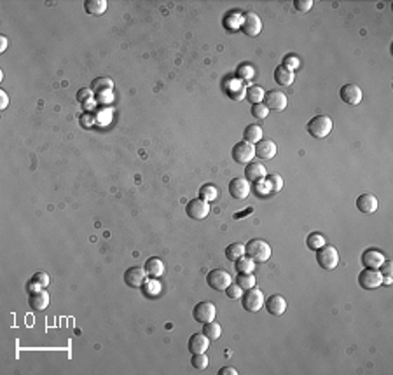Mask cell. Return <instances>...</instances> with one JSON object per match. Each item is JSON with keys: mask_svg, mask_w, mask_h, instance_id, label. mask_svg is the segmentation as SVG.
<instances>
[{"mask_svg": "<svg viewBox=\"0 0 393 375\" xmlns=\"http://www.w3.org/2000/svg\"><path fill=\"white\" fill-rule=\"evenodd\" d=\"M294 7H295V11H299V12H308L313 7V2H311V0H295Z\"/></svg>", "mask_w": 393, "mask_h": 375, "instance_id": "7bdbcfd3", "label": "cell"}, {"mask_svg": "<svg viewBox=\"0 0 393 375\" xmlns=\"http://www.w3.org/2000/svg\"><path fill=\"white\" fill-rule=\"evenodd\" d=\"M219 375H238V370H234L232 367H224L219 370Z\"/></svg>", "mask_w": 393, "mask_h": 375, "instance_id": "c3c4849f", "label": "cell"}, {"mask_svg": "<svg viewBox=\"0 0 393 375\" xmlns=\"http://www.w3.org/2000/svg\"><path fill=\"white\" fill-rule=\"evenodd\" d=\"M255 190L259 195H266L267 192H271V187H269V184H267L266 180H260L255 184Z\"/></svg>", "mask_w": 393, "mask_h": 375, "instance_id": "f6af8a7d", "label": "cell"}, {"mask_svg": "<svg viewBox=\"0 0 393 375\" xmlns=\"http://www.w3.org/2000/svg\"><path fill=\"white\" fill-rule=\"evenodd\" d=\"M241 31L248 37H257L262 31V21L255 12H247L243 14V21H241Z\"/></svg>", "mask_w": 393, "mask_h": 375, "instance_id": "9c48e42d", "label": "cell"}, {"mask_svg": "<svg viewBox=\"0 0 393 375\" xmlns=\"http://www.w3.org/2000/svg\"><path fill=\"white\" fill-rule=\"evenodd\" d=\"M245 255L255 264H264L271 258V246L262 239H252L245 246Z\"/></svg>", "mask_w": 393, "mask_h": 375, "instance_id": "6da1fadb", "label": "cell"}, {"mask_svg": "<svg viewBox=\"0 0 393 375\" xmlns=\"http://www.w3.org/2000/svg\"><path fill=\"white\" fill-rule=\"evenodd\" d=\"M28 304L33 311H44V309L49 305V293L46 290H40L37 293H30V298H28Z\"/></svg>", "mask_w": 393, "mask_h": 375, "instance_id": "7402d4cb", "label": "cell"}, {"mask_svg": "<svg viewBox=\"0 0 393 375\" xmlns=\"http://www.w3.org/2000/svg\"><path fill=\"white\" fill-rule=\"evenodd\" d=\"M236 270H238V274H252L253 272V269H255V262L252 260V258H248L247 255L245 257H241L240 260H236Z\"/></svg>", "mask_w": 393, "mask_h": 375, "instance_id": "4dcf8cb0", "label": "cell"}, {"mask_svg": "<svg viewBox=\"0 0 393 375\" xmlns=\"http://www.w3.org/2000/svg\"><path fill=\"white\" fill-rule=\"evenodd\" d=\"M112 89H114V82H112V79H109V77L94 79L93 82H91V91L96 94L105 93V91H112Z\"/></svg>", "mask_w": 393, "mask_h": 375, "instance_id": "484cf974", "label": "cell"}, {"mask_svg": "<svg viewBox=\"0 0 393 375\" xmlns=\"http://www.w3.org/2000/svg\"><path fill=\"white\" fill-rule=\"evenodd\" d=\"M255 156L257 157H260V159H264V161H269V159H273V157L276 156V143L273 140H260V141H257L255 143Z\"/></svg>", "mask_w": 393, "mask_h": 375, "instance_id": "ffe728a7", "label": "cell"}, {"mask_svg": "<svg viewBox=\"0 0 393 375\" xmlns=\"http://www.w3.org/2000/svg\"><path fill=\"white\" fill-rule=\"evenodd\" d=\"M267 171L260 162H255V161H252L248 162L247 168H245V178H247L250 184H257L260 180H266Z\"/></svg>", "mask_w": 393, "mask_h": 375, "instance_id": "e0dca14e", "label": "cell"}, {"mask_svg": "<svg viewBox=\"0 0 393 375\" xmlns=\"http://www.w3.org/2000/svg\"><path fill=\"white\" fill-rule=\"evenodd\" d=\"M250 182L247 180V178H232L231 182H229V194L234 197V199L238 201H243L247 199L248 195H250Z\"/></svg>", "mask_w": 393, "mask_h": 375, "instance_id": "8fae6325", "label": "cell"}, {"mask_svg": "<svg viewBox=\"0 0 393 375\" xmlns=\"http://www.w3.org/2000/svg\"><path fill=\"white\" fill-rule=\"evenodd\" d=\"M294 72L287 70V68L283 67V65H278V67L275 68V80L276 84H280V86L287 87V86H292L294 84Z\"/></svg>", "mask_w": 393, "mask_h": 375, "instance_id": "603a6c76", "label": "cell"}, {"mask_svg": "<svg viewBox=\"0 0 393 375\" xmlns=\"http://www.w3.org/2000/svg\"><path fill=\"white\" fill-rule=\"evenodd\" d=\"M316 262L322 269L325 270H334L339 264V253L334 246L325 244L320 250H316Z\"/></svg>", "mask_w": 393, "mask_h": 375, "instance_id": "277c9868", "label": "cell"}, {"mask_svg": "<svg viewBox=\"0 0 393 375\" xmlns=\"http://www.w3.org/2000/svg\"><path fill=\"white\" fill-rule=\"evenodd\" d=\"M185 213H187L189 218H193V220H204L210 215V203H206V201L196 197V199L189 201L187 203V206H185Z\"/></svg>", "mask_w": 393, "mask_h": 375, "instance_id": "ba28073f", "label": "cell"}, {"mask_svg": "<svg viewBox=\"0 0 393 375\" xmlns=\"http://www.w3.org/2000/svg\"><path fill=\"white\" fill-rule=\"evenodd\" d=\"M231 156L232 161H236L238 164H248L253 161V156H255V149H253V145L247 143V141H240V143H236L231 150Z\"/></svg>", "mask_w": 393, "mask_h": 375, "instance_id": "8992f818", "label": "cell"}, {"mask_svg": "<svg viewBox=\"0 0 393 375\" xmlns=\"http://www.w3.org/2000/svg\"><path fill=\"white\" fill-rule=\"evenodd\" d=\"M238 285L241 286V290L255 288V276L253 274H238Z\"/></svg>", "mask_w": 393, "mask_h": 375, "instance_id": "d590c367", "label": "cell"}, {"mask_svg": "<svg viewBox=\"0 0 393 375\" xmlns=\"http://www.w3.org/2000/svg\"><path fill=\"white\" fill-rule=\"evenodd\" d=\"M5 49H7V39H5V35L0 37V51L4 53Z\"/></svg>", "mask_w": 393, "mask_h": 375, "instance_id": "f907efd6", "label": "cell"}, {"mask_svg": "<svg viewBox=\"0 0 393 375\" xmlns=\"http://www.w3.org/2000/svg\"><path fill=\"white\" fill-rule=\"evenodd\" d=\"M267 313L273 314V316H281L287 311V300L281 297V295H271L267 297V300H264Z\"/></svg>", "mask_w": 393, "mask_h": 375, "instance_id": "d6986e66", "label": "cell"}, {"mask_svg": "<svg viewBox=\"0 0 393 375\" xmlns=\"http://www.w3.org/2000/svg\"><path fill=\"white\" fill-rule=\"evenodd\" d=\"M339 96H341V100L346 105L355 107V105H360L364 93H362V89L357 84H346V86H342L341 91H339Z\"/></svg>", "mask_w": 393, "mask_h": 375, "instance_id": "7c38bea8", "label": "cell"}, {"mask_svg": "<svg viewBox=\"0 0 393 375\" xmlns=\"http://www.w3.org/2000/svg\"><path fill=\"white\" fill-rule=\"evenodd\" d=\"M325 244H327L325 238H323L320 232H311V234L306 238V246L309 248V250H313V251L320 250V248L325 246Z\"/></svg>", "mask_w": 393, "mask_h": 375, "instance_id": "f546056e", "label": "cell"}, {"mask_svg": "<svg viewBox=\"0 0 393 375\" xmlns=\"http://www.w3.org/2000/svg\"><path fill=\"white\" fill-rule=\"evenodd\" d=\"M110 93H112V91H105V93H100V94H98V100H100V102H102V103H109L110 100H112Z\"/></svg>", "mask_w": 393, "mask_h": 375, "instance_id": "681fc988", "label": "cell"}, {"mask_svg": "<svg viewBox=\"0 0 393 375\" xmlns=\"http://www.w3.org/2000/svg\"><path fill=\"white\" fill-rule=\"evenodd\" d=\"M143 269H145L147 276L149 278H159V276H163L165 274V264H163L161 258L157 257H150L147 258L145 266H143Z\"/></svg>", "mask_w": 393, "mask_h": 375, "instance_id": "44dd1931", "label": "cell"}, {"mask_svg": "<svg viewBox=\"0 0 393 375\" xmlns=\"http://www.w3.org/2000/svg\"><path fill=\"white\" fill-rule=\"evenodd\" d=\"M357 208L360 213H365V215H370V213H376L377 208H379V201L374 194H362L357 197Z\"/></svg>", "mask_w": 393, "mask_h": 375, "instance_id": "2e32d148", "label": "cell"}, {"mask_svg": "<svg viewBox=\"0 0 393 375\" xmlns=\"http://www.w3.org/2000/svg\"><path fill=\"white\" fill-rule=\"evenodd\" d=\"M141 290H143V295L150 298V297H156V295L161 293V285L156 281V278H150L149 281L145 279V283L141 285Z\"/></svg>", "mask_w": 393, "mask_h": 375, "instance_id": "d6a6232c", "label": "cell"}, {"mask_svg": "<svg viewBox=\"0 0 393 375\" xmlns=\"http://www.w3.org/2000/svg\"><path fill=\"white\" fill-rule=\"evenodd\" d=\"M264 105L267 107V110L281 112L287 108V96L281 91H267L264 96Z\"/></svg>", "mask_w": 393, "mask_h": 375, "instance_id": "4fadbf2b", "label": "cell"}, {"mask_svg": "<svg viewBox=\"0 0 393 375\" xmlns=\"http://www.w3.org/2000/svg\"><path fill=\"white\" fill-rule=\"evenodd\" d=\"M189 352L191 354H201V352H206V349L210 348V339L204 333H193L191 339H189Z\"/></svg>", "mask_w": 393, "mask_h": 375, "instance_id": "ac0fdd59", "label": "cell"}, {"mask_svg": "<svg viewBox=\"0 0 393 375\" xmlns=\"http://www.w3.org/2000/svg\"><path fill=\"white\" fill-rule=\"evenodd\" d=\"M386 260L385 253L379 250H374L369 248L362 253V264H364V269H379L383 266V262Z\"/></svg>", "mask_w": 393, "mask_h": 375, "instance_id": "5bb4252c", "label": "cell"}, {"mask_svg": "<svg viewBox=\"0 0 393 375\" xmlns=\"http://www.w3.org/2000/svg\"><path fill=\"white\" fill-rule=\"evenodd\" d=\"M31 279H33L37 285H40L42 290H46L47 286H49V276H47V272H35Z\"/></svg>", "mask_w": 393, "mask_h": 375, "instance_id": "b9f144b4", "label": "cell"}, {"mask_svg": "<svg viewBox=\"0 0 393 375\" xmlns=\"http://www.w3.org/2000/svg\"><path fill=\"white\" fill-rule=\"evenodd\" d=\"M262 140V128L257 124H250L245 128L243 131V141H247V143H257V141Z\"/></svg>", "mask_w": 393, "mask_h": 375, "instance_id": "cb8c5ba5", "label": "cell"}, {"mask_svg": "<svg viewBox=\"0 0 393 375\" xmlns=\"http://www.w3.org/2000/svg\"><path fill=\"white\" fill-rule=\"evenodd\" d=\"M215 314H217V309L212 302H199V304H196L193 309V318L197 323H203V324L215 320Z\"/></svg>", "mask_w": 393, "mask_h": 375, "instance_id": "30bf717a", "label": "cell"}, {"mask_svg": "<svg viewBox=\"0 0 393 375\" xmlns=\"http://www.w3.org/2000/svg\"><path fill=\"white\" fill-rule=\"evenodd\" d=\"M147 272L141 267H130L124 272V283L131 288H141V285L145 283Z\"/></svg>", "mask_w": 393, "mask_h": 375, "instance_id": "9a60e30c", "label": "cell"}, {"mask_svg": "<svg viewBox=\"0 0 393 375\" xmlns=\"http://www.w3.org/2000/svg\"><path fill=\"white\" fill-rule=\"evenodd\" d=\"M225 295H227L231 300H240L241 295H243V290H241V286L236 283V285H229L227 288H225Z\"/></svg>", "mask_w": 393, "mask_h": 375, "instance_id": "f35d334b", "label": "cell"}, {"mask_svg": "<svg viewBox=\"0 0 393 375\" xmlns=\"http://www.w3.org/2000/svg\"><path fill=\"white\" fill-rule=\"evenodd\" d=\"M203 333L210 339V342L212 340H217L220 339V335H222V326H220L219 323H217L215 320L213 321H208V323H204L203 326Z\"/></svg>", "mask_w": 393, "mask_h": 375, "instance_id": "f1b7e54d", "label": "cell"}, {"mask_svg": "<svg viewBox=\"0 0 393 375\" xmlns=\"http://www.w3.org/2000/svg\"><path fill=\"white\" fill-rule=\"evenodd\" d=\"M91 96H93V91L86 89V87H83V89H79V91H77V102H81V103L89 102Z\"/></svg>", "mask_w": 393, "mask_h": 375, "instance_id": "ee69618b", "label": "cell"}, {"mask_svg": "<svg viewBox=\"0 0 393 375\" xmlns=\"http://www.w3.org/2000/svg\"><path fill=\"white\" fill-rule=\"evenodd\" d=\"M283 67L287 68V70H290V72H294V70H297L299 68V65H301V59L297 58L295 54H287L285 58H283V63H281Z\"/></svg>", "mask_w": 393, "mask_h": 375, "instance_id": "74e56055", "label": "cell"}, {"mask_svg": "<svg viewBox=\"0 0 393 375\" xmlns=\"http://www.w3.org/2000/svg\"><path fill=\"white\" fill-rule=\"evenodd\" d=\"M267 178V184H269V187H271V192H280L283 188V178L280 175H269L266 176Z\"/></svg>", "mask_w": 393, "mask_h": 375, "instance_id": "ab89813d", "label": "cell"}, {"mask_svg": "<svg viewBox=\"0 0 393 375\" xmlns=\"http://www.w3.org/2000/svg\"><path fill=\"white\" fill-rule=\"evenodd\" d=\"M206 283L217 292H225V288L232 283V276L224 269H213L206 274Z\"/></svg>", "mask_w": 393, "mask_h": 375, "instance_id": "5b68a950", "label": "cell"}, {"mask_svg": "<svg viewBox=\"0 0 393 375\" xmlns=\"http://www.w3.org/2000/svg\"><path fill=\"white\" fill-rule=\"evenodd\" d=\"M358 285L364 290H376L383 285V276L379 269H364L358 276Z\"/></svg>", "mask_w": 393, "mask_h": 375, "instance_id": "52a82bcc", "label": "cell"}, {"mask_svg": "<svg viewBox=\"0 0 393 375\" xmlns=\"http://www.w3.org/2000/svg\"><path fill=\"white\" fill-rule=\"evenodd\" d=\"M241 257H245V244H241V242H232L225 248V258L231 262L240 260Z\"/></svg>", "mask_w": 393, "mask_h": 375, "instance_id": "4316f807", "label": "cell"}, {"mask_svg": "<svg viewBox=\"0 0 393 375\" xmlns=\"http://www.w3.org/2000/svg\"><path fill=\"white\" fill-rule=\"evenodd\" d=\"M332 119L327 117V115H316V117L309 119L306 129L308 133L313 138H318V140H323L325 136H329V133L332 131Z\"/></svg>", "mask_w": 393, "mask_h": 375, "instance_id": "7a4b0ae2", "label": "cell"}, {"mask_svg": "<svg viewBox=\"0 0 393 375\" xmlns=\"http://www.w3.org/2000/svg\"><path fill=\"white\" fill-rule=\"evenodd\" d=\"M219 195V190H217L215 185L212 184H204L203 187L199 188V199L206 201V203H213Z\"/></svg>", "mask_w": 393, "mask_h": 375, "instance_id": "1f68e13d", "label": "cell"}, {"mask_svg": "<svg viewBox=\"0 0 393 375\" xmlns=\"http://www.w3.org/2000/svg\"><path fill=\"white\" fill-rule=\"evenodd\" d=\"M392 267H393V264L390 262V260H385L383 266L379 267V272H381L383 283H385V285H392Z\"/></svg>", "mask_w": 393, "mask_h": 375, "instance_id": "8d00e7d4", "label": "cell"}, {"mask_svg": "<svg viewBox=\"0 0 393 375\" xmlns=\"http://www.w3.org/2000/svg\"><path fill=\"white\" fill-rule=\"evenodd\" d=\"M253 75H255V70H253V67H250L248 63H243V65H240V67L236 68V77H238V79H243V80H252V79H253Z\"/></svg>", "mask_w": 393, "mask_h": 375, "instance_id": "836d02e7", "label": "cell"}, {"mask_svg": "<svg viewBox=\"0 0 393 375\" xmlns=\"http://www.w3.org/2000/svg\"><path fill=\"white\" fill-rule=\"evenodd\" d=\"M208 363H210V360H208V356H204V352H201V354H193V358H191V365H193V368H196V370H206Z\"/></svg>", "mask_w": 393, "mask_h": 375, "instance_id": "e575fe53", "label": "cell"}, {"mask_svg": "<svg viewBox=\"0 0 393 375\" xmlns=\"http://www.w3.org/2000/svg\"><path fill=\"white\" fill-rule=\"evenodd\" d=\"M40 285H37L35 281H33V279H30V281L27 283V292H28V295H30V293H37V292H40Z\"/></svg>", "mask_w": 393, "mask_h": 375, "instance_id": "bcb514c9", "label": "cell"}, {"mask_svg": "<svg viewBox=\"0 0 393 375\" xmlns=\"http://www.w3.org/2000/svg\"><path fill=\"white\" fill-rule=\"evenodd\" d=\"M9 107V96L5 91H0V108L5 110Z\"/></svg>", "mask_w": 393, "mask_h": 375, "instance_id": "7dc6e473", "label": "cell"}, {"mask_svg": "<svg viewBox=\"0 0 393 375\" xmlns=\"http://www.w3.org/2000/svg\"><path fill=\"white\" fill-rule=\"evenodd\" d=\"M247 100L252 103V105H257V103H262L264 102V96H266V91L262 89L260 86H250L245 93Z\"/></svg>", "mask_w": 393, "mask_h": 375, "instance_id": "83f0119b", "label": "cell"}, {"mask_svg": "<svg viewBox=\"0 0 393 375\" xmlns=\"http://www.w3.org/2000/svg\"><path fill=\"white\" fill-rule=\"evenodd\" d=\"M264 300H266L264 293L259 288L245 290V293L241 295V305L248 313H259L260 309L264 307Z\"/></svg>", "mask_w": 393, "mask_h": 375, "instance_id": "3957f363", "label": "cell"}, {"mask_svg": "<svg viewBox=\"0 0 393 375\" xmlns=\"http://www.w3.org/2000/svg\"><path fill=\"white\" fill-rule=\"evenodd\" d=\"M84 9H86L87 14L100 16L107 11V2L105 0H86L84 2Z\"/></svg>", "mask_w": 393, "mask_h": 375, "instance_id": "d4e9b609", "label": "cell"}, {"mask_svg": "<svg viewBox=\"0 0 393 375\" xmlns=\"http://www.w3.org/2000/svg\"><path fill=\"white\" fill-rule=\"evenodd\" d=\"M267 113H269V110H267V107L264 105V103H257V105H252V115L255 119H266Z\"/></svg>", "mask_w": 393, "mask_h": 375, "instance_id": "60d3db41", "label": "cell"}]
</instances>
